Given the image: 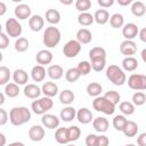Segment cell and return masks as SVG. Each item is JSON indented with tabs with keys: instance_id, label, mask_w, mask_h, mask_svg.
Returning a JSON list of instances; mask_svg holds the SVG:
<instances>
[{
	"instance_id": "cell-1",
	"label": "cell",
	"mask_w": 146,
	"mask_h": 146,
	"mask_svg": "<svg viewBox=\"0 0 146 146\" xmlns=\"http://www.w3.org/2000/svg\"><path fill=\"white\" fill-rule=\"evenodd\" d=\"M31 120V111L25 106H16L9 111V121L13 125H22Z\"/></svg>"
},
{
	"instance_id": "cell-2",
	"label": "cell",
	"mask_w": 146,
	"mask_h": 146,
	"mask_svg": "<svg viewBox=\"0 0 146 146\" xmlns=\"http://www.w3.org/2000/svg\"><path fill=\"white\" fill-rule=\"evenodd\" d=\"M60 38H62L60 31L57 27L51 25V26L46 27V30L43 32L42 41H43V44L47 48H54V47H56L59 43Z\"/></svg>"
},
{
	"instance_id": "cell-3",
	"label": "cell",
	"mask_w": 146,
	"mask_h": 146,
	"mask_svg": "<svg viewBox=\"0 0 146 146\" xmlns=\"http://www.w3.org/2000/svg\"><path fill=\"white\" fill-rule=\"evenodd\" d=\"M106 78L115 86H123L127 81L124 71L117 65H110L106 68Z\"/></svg>"
},
{
	"instance_id": "cell-4",
	"label": "cell",
	"mask_w": 146,
	"mask_h": 146,
	"mask_svg": "<svg viewBox=\"0 0 146 146\" xmlns=\"http://www.w3.org/2000/svg\"><path fill=\"white\" fill-rule=\"evenodd\" d=\"M115 106L112 102H110L108 99H106L104 96H99L96 97L95 100L92 102V107L94 110H96L97 112H102L106 115H112L115 112Z\"/></svg>"
},
{
	"instance_id": "cell-5",
	"label": "cell",
	"mask_w": 146,
	"mask_h": 146,
	"mask_svg": "<svg viewBox=\"0 0 146 146\" xmlns=\"http://www.w3.org/2000/svg\"><path fill=\"white\" fill-rule=\"evenodd\" d=\"M54 106V102L50 97H42V98H39L34 102H32L31 104V108L32 111L35 113V114H39V115H43L46 114L49 110H51Z\"/></svg>"
},
{
	"instance_id": "cell-6",
	"label": "cell",
	"mask_w": 146,
	"mask_h": 146,
	"mask_svg": "<svg viewBox=\"0 0 146 146\" xmlns=\"http://www.w3.org/2000/svg\"><path fill=\"white\" fill-rule=\"evenodd\" d=\"M5 27L7 35L10 38H18L23 32L22 25L16 18H8L5 23Z\"/></svg>"
},
{
	"instance_id": "cell-7",
	"label": "cell",
	"mask_w": 146,
	"mask_h": 146,
	"mask_svg": "<svg viewBox=\"0 0 146 146\" xmlns=\"http://www.w3.org/2000/svg\"><path fill=\"white\" fill-rule=\"evenodd\" d=\"M81 51V43L75 39L68 40L63 47V54L67 58H74Z\"/></svg>"
},
{
	"instance_id": "cell-8",
	"label": "cell",
	"mask_w": 146,
	"mask_h": 146,
	"mask_svg": "<svg viewBox=\"0 0 146 146\" xmlns=\"http://www.w3.org/2000/svg\"><path fill=\"white\" fill-rule=\"evenodd\" d=\"M128 86L132 90H145L146 89V75L133 73L128 78Z\"/></svg>"
},
{
	"instance_id": "cell-9",
	"label": "cell",
	"mask_w": 146,
	"mask_h": 146,
	"mask_svg": "<svg viewBox=\"0 0 146 146\" xmlns=\"http://www.w3.org/2000/svg\"><path fill=\"white\" fill-rule=\"evenodd\" d=\"M120 51L125 57H131L137 52V44L133 40H124L120 44Z\"/></svg>"
},
{
	"instance_id": "cell-10",
	"label": "cell",
	"mask_w": 146,
	"mask_h": 146,
	"mask_svg": "<svg viewBox=\"0 0 146 146\" xmlns=\"http://www.w3.org/2000/svg\"><path fill=\"white\" fill-rule=\"evenodd\" d=\"M138 33H139V29L135 23H128L122 27V35L125 38V40L135 39L138 35Z\"/></svg>"
},
{
	"instance_id": "cell-11",
	"label": "cell",
	"mask_w": 146,
	"mask_h": 146,
	"mask_svg": "<svg viewBox=\"0 0 146 146\" xmlns=\"http://www.w3.org/2000/svg\"><path fill=\"white\" fill-rule=\"evenodd\" d=\"M44 137V128L42 125L35 124L29 129V138L32 141H41Z\"/></svg>"
},
{
	"instance_id": "cell-12",
	"label": "cell",
	"mask_w": 146,
	"mask_h": 146,
	"mask_svg": "<svg viewBox=\"0 0 146 146\" xmlns=\"http://www.w3.org/2000/svg\"><path fill=\"white\" fill-rule=\"evenodd\" d=\"M76 119L80 123L82 124H88L91 121H94V115L92 112L87 108V107H81L78 112H76Z\"/></svg>"
},
{
	"instance_id": "cell-13",
	"label": "cell",
	"mask_w": 146,
	"mask_h": 146,
	"mask_svg": "<svg viewBox=\"0 0 146 146\" xmlns=\"http://www.w3.org/2000/svg\"><path fill=\"white\" fill-rule=\"evenodd\" d=\"M41 122H42L43 127H46L48 129H55V128H58V125H59V119L56 115L49 114V113H46L41 116Z\"/></svg>"
},
{
	"instance_id": "cell-14",
	"label": "cell",
	"mask_w": 146,
	"mask_h": 146,
	"mask_svg": "<svg viewBox=\"0 0 146 146\" xmlns=\"http://www.w3.org/2000/svg\"><path fill=\"white\" fill-rule=\"evenodd\" d=\"M15 16L18 19H30L31 18V8L26 3H21L15 7Z\"/></svg>"
},
{
	"instance_id": "cell-15",
	"label": "cell",
	"mask_w": 146,
	"mask_h": 146,
	"mask_svg": "<svg viewBox=\"0 0 146 146\" xmlns=\"http://www.w3.org/2000/svg\"><path fill=\"white\" fill-rule=\"evenodd\" d=\"M35 60L39 65H48L52 62V52L47 50V49H42L40 51L36 52L35 56Z\"/></svg>"
},
{
	"instance_id": "cell-16",
	"label": "cell",
	"mask_w": 146,
	"mask_h": 146,
	"mask_svg": "<svg viewBox=\"0 0 146 146\" xmlns=\"http://www.w3.org/2000/svg\"><path fill=\"white\" fill-rule=\"evenodd\" d=\"M44 19L41 15H32L29 19V26L33 32H39L43 29Z\"/></svg>"
},
{
	"instance_id": "cell-17",
	"label": "cell",
	"mask_w": 146,
	"mask_h": 146,
	"mask_svg": "<svg viewBox=\"0 0 146 146\" xmlns=\"http://www.w3.org/2000/svg\"><path fill=\"white\" fill-rule=\"evenodd\" d=\"M41 92H42L41 88H39L34 83H29L24 88V95H25V97H27L30 99H36V98H39L40 95H41Z\"/></svg>"
},
{
	"instance_id": "cell-18",
	"label": "cell",
	"mask_w": 146,
	"mask_h": 146,
	"mask_svg": "<svg viewBox=\"0 0 146 146\" xmlns=\"http://www.w3.org/2000/svg\"><path fill=\"white\" fill-rule=\"evenodd\" d=\"M43 95L46 97H55L57 94H58V86L56 84V82H52V81H47L42 84V88H41Z\"/></svg>"
},
{
	"instance_id": "cell-19",
	"label": "cell",
	"mask_w": 146,
	"mask_h": 146,
	"mask_svg": "<svg viewBox=\"0 0 146 146\" xmlns=\"http://www.w3.org/2000/svg\"><path fill=\"white\" fill-rule=\"evenodd\" d=\"M13 79H14V82L16 84H18V86L26 84V82L29 81V74H27V72L25 70L17 68L13 73Z\"/></svg>"
},
{
	"instance_id": "cell-20",
	"label": "cell",
	"mask_w": 146,
	"mask_h": 146,
	"mask_svg": "<svg viewBox=\"0 0 146 146\" xmlns=\"http://www.w3.org/2000/svg\"><path fill=\"white\" fill-rule=\"evenodd\" d=\"M47 74L48 76L51 79V80H59L63 78L64 75V70L60 65H57V64H54V65H50L47 70Z\"/></svg>"
},
{
	"instance_id": "cell-21",
	"label": "cell",
	"mask_w": 146,
	"mask_h": 146,
	"mask_svg": "<svg viewBox=\"0 0 146 146\" xmlns=\"http://www.w3.org/2000/svg\"><path fill=\"white\" fill-rule=\"evenodd\" d=\"M108 125H110V123H108L107 119L104 116H98V117L94 119V121H92V127L97 132H106L108 129Z\"/></svg>"
},
{
	"instance_id": "cell-22",
	"label": "cell",
	"mask_w": 146,
	"mask_h": 146,
	"mask_svg": "<svg viewBox=\"0 0 146 146\" xmlns=\"http://www.w3.org/2000/svg\"><path fill=\"white\" fill-rule=\"evenodd\" d=\"M76 40L81 44H88L92 40V33L88 29H84V27L83 29H80L76 32Z\"/></svg>"
},
{
	"instance_id": "cell-23",
	"label": "cell",
	"mask_w": 146,
	"mask_h": 146,
	"mask_svg": "<svg viewBox=\"0 0 146 146\" xmlns=\"http://www.w3.org/2000/svg\"><path fill=\"white\" fill-rule=\"evenodd\" d=\"M31 76L33 81L35 82H41L46 78V68L42 65H35L31 70Z\"/></svg>"
},
{
	"instance_id": "cell-24",
	"label": "cell",
	"mask_w": 146,
	"mask_h": 146,
	"mask_svg": "<svg viewBox=\"0 0 146 146\" xmlns=\"http://www.w3.org/2000/svg\"><path fill=\"white\" fill-rule=\"evenodd\" d=\"M59 116L64 122H71L76 117V111L72 106H66L60 111Z\"/></svg>"
},
{
	"instance_id": "cell-25",
	"label": "cell",
	"mask_w": 146,
	"mask_h": 146,
	"mask_svg": "<svg viewBox=\"0 0 146 146\" xmlns=\"http://www.w3.org/2000/svg\"><path fill=\"white\" fill-rule=\"evenodd\" d=\"M122 132H123V135L125 137H135L137 135V132H138V124L135 121L128 120L125 125H124V128H123V130H122Z\"/></svg>"
},
{
	"instance_id": "cell-26",
	"label": "cell",
	"mask_w": 146,
	"mask_h": 146,
	"mask_svg": "<svg viewBox=\"0 0 146 146\" xmlns=\"http://www.w3.org/2000/svg\"><path fill=\"white\" fill-rule=\"evenodd\" d=\"M131 13L136 17H141L146 14V6L143 1H133L131 3Z\"/></svg>"
},
{
	"instance_id": "cell-27",
	"label": "cell",
	"mask_w": 146,
	"mask_h": 146,
	"mask_svg": "<svg viewBox=\"0 0 146 146\" xmlns=\"http://www.w3.org/2000/svg\"><path fill=\"white\" fill-rule=\"evenodd\" d=\"M94 18H95V22L97 24H100V25H104L106 24L108 21H110V14L106 9H98L95 11L94 14Z\"/></svg>"
},
{
	"instance_id": "cell-28",
	"label": "cell",
	"mask_w": 146,
	"mask_h": 146,
	"mask_svg": "<svg viewBox=\"0 0 146 146\" xmlns=\"http://www.w3.org/2000/svg\"><path fill=\"white\" fill-rule=\"evenodd\" d=\"M55 139L58 144H62V145H67L70 143L68 140V137H67V128H57L56 132H55Z\"/></svg>"
},
{
	"instance_id": "cell-29",
	"label": "cell",
	"mask_w": 146,
	"mask_h": 146,
	"mask_svg": "<svg viewBox=\"0 0 146 146\" xmlns=\"http://www.w3.org/2000/svg\"><path fill=\"white\" fill-rule=\"evenodd\" d=\"M122 67L124 71L128 72H133L137 67H138V60L131 56V57H124L122 60Z\"/></svg>"
},
{
	"instance_id": "cell-30",
	"label": "cell",
	"mask_w": 146,
	"mask_h": 146,
	"mask_svg": "<svg viewBox=\"0 0 146 146\" xmlns=\"http://www.w3.org/2000/svg\"><path fill=\"white\" fill-rule=\"evenodd\" d=\"M46 21L51 24V25H56L60 22V14L57 9H48L46 11Z\"/></svg>"
},
{
	"instance_id": "cell-31",
	"label": "cell",
	"mask_w": 146,
	"mask_h": 146,
	"mask_svg": "<svg viewBox=\"0 0 146 146\" xmlns=\"http://www.w3.org/2000/svg\"><path fill=\"white\" fill-rule=\"evenodd\" d=\"M74 99H75V95H74V92L72 91V90H70V89H65V90H63L60 94H59V100H60V103L62 104H64V105H70V104H72L73 102H74Z\"/></svg>"
},
{
	"instance_id": "cell-32",
	"label": "cell",
	"mask_w": 146,
	"mask_h": 146,
	"mask_svg": "<svg viewBox=\"0 0 146 146\" xmlns=\"http://www.w3.org/2000/svg\"><path fill=\"white\" fill-rule=\"evenodd\" d=\"M5 95L8 96L9 98H15L19 95V86L16 84L15 82L11 83H7L5 86V90H3Z\"/></svg>"
},
{
	"instance_id": "cell-33",
	"label": "cell",
	"mask_w": 146,
	"mask_h": 146,
	"mask_svg": "<svg viewBox=\"0 0 146 146\" xmlns=\"http://www.w3.org/2000/svg\"><path fill=\"white\" fill-rule=\"evenodd\" d=\"M103 91V87L98 82H91L87 86V94L91 97H99Z\"/></svg>"
},
{
	"instance_id": "cell-34",
	"label": "cell",
	"mask_w": 146,
	"mask_h": 146,
	"mask_svg": "<svg viewBox=\"0 0 146 146\" xmlns=\"http://www.w3.org/2000/svg\"><path fill=\"white\" fill-rule=\"evenodd\" d=\"M95 22L94 15H91L90 13H80V15L78 16V23L82 26H89Z\"/></svg>"
},
{
	"instance_id": "cell-35",
	"label": "cell",
	"mask_w": 146,
	"mask_h": 146,
	"mask_svg": "<svg viewBox=\"0 0 146 146\" xmlns=\"http://www.w3.org/2000/svg\"><path fill=\"white\" fill-rule=\"evenodd\" d=\"M110 24L112 27L114 29H120L123 26L124 24V17L122 14H119V13H115L113 14L111 17H110Z\"/></svg>"
},
{
	"instance_id": "cell-36",
	"label": "cell",
	"mask_w": 146,
	"mask_h": 146,
	"mask_svg": "<svg viewBox=\"0 0 146 146\" xmlns=\"http://www.w3.org/2000/svg\"><path fill=\"white\" fill-rule=\"evenodd\" d=\"M89 58H90V60L91 59H100V58L106 59V50L102 47H94L89 51Z\"/></svg>"
},
{
	"instance_id": "cell-37",
	"label": "cell",
	"mask_w": 146,
	"mask_h": 146,
	"mask_svg": "<svg viewBox=\"0 0 146 146\" xmlns=\"http://www.w3.org/2000/svg\"><path fill=\"white\" fill-rule=\"evenodd\" d=\"M29 46H30V42L24 36H21L18 38L16 41H15V50L18 51V52H24L29 49Z\"/></svg>"
},
{
	"instance_id": "cell-38",
	"label": "cell",
	"mask_w": 146,
	"mask_h": 146,
	"mask_svg": "<svg viewBox=\"0 0 146 146\" xmlns=\"http://www.w3.org/2000/svg\"><path fill=\"white\" fill-rule=\"evenodd\" d=\"M119 110L123 115H131L135 113V105L132 104V102H122L120 103Z\"/></svg>"
},
{
	"instance_id": "cell-39",
	"label": "cell",
	"mask_w": 146,
	"mask_h": 146,
	"mask_svg": "<svg viewBox=\"0 0 146 146\" xmlns=\"http://www.w3.org/2000/svg\"><path fill=\"white\" fill-rule=\"evenodd\" d=\"M80 136H81V130L78 125H71L67 128V137H68L70 143L78 140Z\"/></svg>"
},
{
	"instance_id": "cell-40",
	"label": "cell",
	"mask_w": 146,
	"mask_h": 146,
	"mask_svg": "<svg viewBox=\"0 0 146 146\" xmlns=\"http://www.w3.org/2000/svg\"><path fill=\"white\" fill-rule=\"evenodd\" d=\"M80 76H81V74L76 67H71L65 73V79L67 82H75L79 80Z\"/></svg>"
},
{
	"instance_id": "cell-41",
	"label": "cell",
	"mask_w": 146,
	"mask_h": 146,
	"mask_svg": "<svg viewBox=\"0 0 146 146\" xmlns=\"http://www.w3.org/2000/svg\"><path fill=\"white\" fill-rule=\"evenodd\" d=\"M127 121L128 120L125 119V116L123 114L115 115L114 119H113V127H114V129L117 130V131H122L124 125H125V123H127Z\"/></svg>"
},
{
	"instance_id": "cell-42",
	"label": "cell",
	"mask_w": 146,
	"mask_h": 146,
	"mask_svg": "<svg viewBox=\"0 0 146 146\" xmlns=\"http://www.w3.org/2000/svg\"><path fill=\"white\" fill-rule=\"evenodd\" d=\"M132 104L135 106H141L146 104V95L143 91H136L132 95Z\"/></svg>"
},
{
	"instance_id": "cell-43",
	"label": "cell",
	"mask_w": 146,
	"mask_h": 146,
	"mask_svg": "<svg viewBox=\"0 0 146 146\" xmlns=\"http://www.w3.org/2000/svg\"><path fill=\"white\" fill-rule=\"evenodd\" d=\"M75 8L80 13H87L91 8V1L90 0H76Z\"/></svg>"
},
{
	"instance_id": "cell-44",
	"label": "cell",
	"mask_w": 146,
	"mask_h": 146,
	"mask_svg": "<svg viewBox=\"0 0 146 146\" xmlns=\"http://www.w3.org/2000/svg\"><path fill=\"white\" fill-rule=\"evenodd\" d=\"M10 70L7 66H0V84L6 86L10 79Z\"/></svg>"
},
{
	"instance_id": "cell-45",
	"label": "cell",
	"mask_w": 146,
	"mask_h": 146,
	"mask_svg": "<svg viewBox=\"0 0 146 146\" xmlns=\"http://www.w3.org/2000/svg\"><path fill=\"white\" fill-rule=\"evenodd\" d=\"M90 64H91V68H92L95 72H102V71L105 68L106 59H105V58H100V59H91Z\"/></svg>"
},
{
	"instance_id": "cell-46",
	"label": "cell",
	"mask_w": 146,
	"mask_h": 146,
	"mask_svg": "<svg viewBox=\"0 0 146 146\" xmlns=\"http://www.w3.org/2000/svg\"><path fill=\"white\" fill-rule=\"evenodd\" d=\"M76 68L79 70V72H80L81 75H88V74L90 73V71L92 70V68H91V64H90L88 60H82V62H80V63L78 64Z\"/></svg>"
},
{
	"instance_id": "cell-47",
	"label": "cell",
	"mask_w": 146,
	"mask_h": 146,
	"mask_svg": "<svg viewBox=\"0 0 146 146\" xmlns=\"http://www.w3.org/2000/svg\"><path fill=\"white\" fill-rule=\"evenodd\" d=\"M104 97H105L106 99H108L110 102H112L114 105L119 104V102H120V99H121L120 94H119L117 91H115V90H110V91H107V92L104 95Z\"/></svg>"
},
{
	"instance_id": "cell-48",
	"label": "cell",
	"mask_w": 146,
	"mask_h": 146,
	"mask_svg": "<svg viewBox=\"0 0 146 146\" xmlns=\"http://www.w3.org/2000/svg\"><path fill=\"white\" fill-rule=\"evenodd\" d=\"M86 145L87 146H97L98 145V136L95 133H89L86 137Z\"/></svg>"
},
{
	"instance_id": "cell-49",
	"label": "cell",
	"mask_w": 146,
	"mask_h": 146,
	"mask_svg": "<svg viewBox=\"0 0 146 146\" xmlns=\"http://www.w3.org/2000/svg\"><path fill=\"white\" fill-rule=\"evenodd\" d=\"M9 46V36L7 33L1 32L0 33V49H6Z\"/></svg>"
},
{
	"instance_id": "cell-50",
	"label": "cell",
	"mask_w": 146,
	"mask_h": 146,
	"mask_svg": "<svg viewBox=\"0 0 146 146\" xmlns=\"http://www.w3.org/2000/svg\"><path fill=\"white\" fill-rule=\"evenodd\" d=\"M9 120V115L5 108H0V125H5Z\"/></svg>"
},
{
	"instance_id": "cell-51",
	"label": "cell",
	"mask_w": 146,
	"mask_h": 146,
	"mask_svg": "<svg viewBox=\"0 0 146 146\" xmlns=\"http://www.w3.org/2000/svg\"><path fill=\"white\" fill-rule=\"evenodd\" d=\"M97 3L103 9H106V8H110L114 5V0H97Z\"/></svg>"
},
{
	"instance_id": "cell-52",
	"label": "cell",
	"mask_w": 146,
	"mask_h": 146,
	"mask_svg": "<svg viewBox=\"0 0 146 146\" xmlns=\"http://www.w3.org/2000/svg\"><path fill=\"white\" fill-rule=\"evenodd\" d=\"M108 144H110V139L107 136H105V135L98 136V145L97 146H108Z\"/></svg>"
},
{
	"instance_id": "cell-53",
	"label": "cell",
	"mask_w": 146,
	"mask_h": 146,
	"mask_svg": "<svg viewBox=\"0 0 146 146\" xmlns=\"http://www.w3.org/2000/svg\"><path fill=\"white\" fill-rule=\"evenodd\" d=\"M137 145L138 146H146V132H143L137 137Z\"/></svg>"
},
{
	"instance_id": "cell-54",
	"label": "cell",
	"mask_w": 146,
	"mask_h": 146,
	"mask_svg": "<svg viewBox=\"0 0 146 146\" xmlns=\"http://www.w3.org/2000/svg\"><path fill=\"white\" fill-rule=\"evenodd\" d=\"M138 36H139V39H140L143 42H146V27H143V29L139 31Z\"/></svg>"
},
{
	"instance_id": "cell-55",
	"label": "cell",
	"mask_w": 146,
	"mask_h": 146,
	"mask_svg": "<svg viewBox=\"0 0 146 146\" xmlns=\"http://www.w3.org/2000/svg\"><path fill=\"white\" fill-rule=\"evenodd\" d=\"M6 11H7V6H6L5 2L1 1V2H0V16H3Z\"/></svg>"
},
{
	"instance_id": "cell-56",
	"label": "cell",
	"mask_w": 146,
	"mask_h": 146,
	"mask_svg": "<svg viewBox=\"0 0 146 146\" xmlns=\"http://www.w3.org/2000/svg\"><path fill=\"white\" fill-rule=\"evenodd\" d=\"M117 3L120 6H128V5L132 3V1L131 0H117Z\"/></svg>"
},
{
	"instance_id": "cell-57",
	"label": "cell",
	"mask_w": 146,
	"mask_h": 146,
	"mask_svg": "<svg viewBox=\"0 0 146 146\" xmlns=\"http://www.w3.org/2000/svg\"><path fill=\"white\" fill-rule=\"evenodd\" d=\"M0 139H1V143H0V146H5L6 145V136L1 132L0 133Z\"/></svg>"
},
{
	"instance_id": "cell-58",
	"label": "cell",
	"mask_w": 146,
	"mask_h": 146,
	"mask_svg": "<svg viewBox=\"0 0 146 146\" xmlns=\"http://www.w3.org/2000/svg\"><path fill=\"white\" fill-rule=\"evenodd\" d=\"M7 146H25L22 141H14V143H10V144H8Z\"/></svg>"
},
{
	"instance_id": "cell-59",
	"label": "cell",
	"mask_w": 146,
	"mask_h": 146,
	"mask_svg": "<svg viewBox=\"0 0 146 146\" xmlns=\"http://www.w3.org/2000/svg\"><path fill=\"white\" fill-rule=\"evenodd\" d=\"M140 56H141V59L144 60V63H146V48H144V49L141 50Z\"/></svg>"
},
{
	"instance_id": "cell-60",
	"label": "cell",
	"mask_w": 146,
	"mask_h": 146,
	"mask_svg": "<svg viewBox=\"0 0 146 146\" xmlns=\"http://www.w3.org/2000/svg\"><path fill=\"white\" fill-rule=\"evenodd\" d=\"M5 103V92L0 94V105H2Z\"/></svg>"
},
{
	"instance_id": "cell-61",
	"label": "cell",
	"mask_w": 146,
	"mask_h": 146,
	"mask_svg": "<svg viewBox=\"0 0 146 146\" xmlns=\"http://www.w3.org/2000/svg\"><path fill=\"white\" fill-rule=\"evenodd\" d=\"M60 3H63V5H71L72 1H64V0H60Z\"/></svg>"
},
{
	"instance_id": "cell-62",
	"label": "cell",
	"mask_w": 146,
	"mask_h": 146,
	"mask_svg": "<svg viewBox=\"0 0 146 146\" xmlns=\"http://www.w3.org/2000/svg\"><path fill=\"white\" fill-rule=\"evenodd\" d=\"M124 146H137V145H135V144H127V145H124Z\"/></svg>"
},
{
	"instance_id": "cell-63",
	"label": "cell",
	"mask_w": 146,
	"mask_h": 146,
	"mask_svg": "<svg viewBox=\"0 0 146 146\" xmlns=\"http://www.w3.org/2000/svg\"><path fill=\"white\" fill-rule=\"evenodd\" d=\"M65 146H75V145H73V144H67V145H65Z\"/></svg>"
}]
</instances>
